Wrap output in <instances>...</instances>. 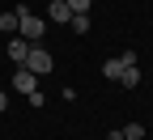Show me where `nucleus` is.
I'll list each match as a JSON object with an SVG mask.
<instances>
[{"label":"nucleus","instance_id":"20e7f679","mask_svg":"<svg viewBox=\"0 0 153 140\" xmlns=\"http://www.w3.org/2000/svg\"><path fill=\"white\" fill-rule=\"evenodd\" d=\"M47 21H55V26H68V21H72V9L64 4V0H51V4H47Z\"/></svg>","mask_w":153,"mask_h":140},{"label":"nucleus","instance_id":"f03ea898","mask_svg":"<svg viewBox=\"0 0 153 140\" xmlns=\"http://www.w3.org/2000/svg\"><path fill=\"white\" fill-rule=\"evenodd\" d=\"M26 68H30L34 76H43V72H51V51L34 43V47H30V55H26Z\"/></svg>","mask_w":153,"mask_h":140},{"label":"nucleus","instance_id":"4468645a","mask_svg":"<svg viewBox=\"0 0 153 140\" xmlns=\"http://www.w3.org/2000/svg\"><path fill=\"white\" fill-rule=\"evenodd\" d=\"M4 140H13V136H4Z\"/></svg>","mask_w":153,"mask_h":140},{"label":"nucleus","instance_id":"ddd939ff","mask_svg":"<svg viewBox=\"0 0 153 140\" xmlns=\"http://www.w3.org/2000/svg\"><path fill=\"white\" fill-rule=\"evenodd\" d=\"M4 110H9V93L0 89V115H4Z\"/></svg>","mask_w":153,"mask_h":140},{"label":"nucleus","instance_id":"9d476101","mask_svg":"<svg viewBox=\"0 0 153 140\" xmlns=\"http://www.w3.org/2000/svg\"><path fill=\"white\" fill-rule=\"evenodd\" d=\"M123 140H145V123H128L123 127Z\"/></svg>","mask_w":153,"mask_h":140},{"label":"nucleus","instance_id":"423d86ee","mask_svg":"<svg viewBox=\"0 0 153 140\" xmlns=\"http://www.w3.org/2000/svg\"><path fill=\"white\" fill-rule=\"evenodd\" d=\"M119 72H123V59H119V55L102 59V76H106V81H119Z\"/></svg>","mask_w":153,"mask_h":140},{"label":"nucleus","instance_id":"f8f14e48","mask_svg":"<svg viewBox=\"0 0 153 140\" xmlns=\"http://www.w3.org/2000/svg\"><path fill=\"white\" fill-rule=\"evenodd\" d=\"M26 102L38 110V106H47V93H43V89H34V93H26Z\"/></svg>","mask_w":153,"mask_h":140},{"label":"nucleus","instance_id":"9b49d317","mask_svg":"<svg viewBox=\"0 0 153 140\" xmlns=\"http://www.w3.org/2000/svg\"><path fill=\"white\" fill-rule=\"evenodd\" d=\"M64 4H68L72 13H89V9H94V0H64Z\"/></svg>","mask_w":153,"mask_h":140},{"label":"nucleus","instance_id":"1a4fd4ad","mask_svg":"<svg viewBox=\"0 0 153 140\" xmlns=\"http://www.w3.org/2000/svg\"><path fill=\"white\" fill-rule=\"evenodd\" d=\"M68 26H72L76 34H85V30H89V13H72V21H68Z\"/></svg>","mask_w":153,"mask_h":140},{"label":"nucleus","instance_id":"39448f33","mask_svg":"<svg viewBox=\"0 0 153 140\" xmlns=\"http://www.w3.org/2000/svg\"><path fill=\"white\" fill-rule=\"evenodd\" d=\"M30 47H34V43H26L22 34H17V38H9V59H13V64H26V55H30Z\"/></svg>","mask_w":153,"mask_h":140},{"label":"nucleus","instance_id":"f257e3e1","mask_svg":"<svg viewBox=\"0 0 153 140\" xmlns=\"http://www.w3.org/2000/svg\"><path fill=\"white\" fill-rule=\"evenodd\" d=\"M17 34H22L26 43H38V38L47 34V17H38V13H30L26 4H17Z\"/></svg>","mask_w":153,"mask_h":140},{"label":"nucleus","instance_id":"6e6552de","mask_svg":"<svg viewBox=\"0 0 153 140\" xmlns=\"http://www.w3.org/2000/svg\"><path fill=\"white\" fill-rule=\"evenodd\" d=\"M17 30V9L13 13H0V34H13Z\"/></svg>","mask_w":153,"mask_h":140},{"label":"nucleus","instance_id":"7ed1b4c3","mask_svg":"<svg viewBox=\"0 0 153 140\" xmlns=\"http://www.w3.org/2000/svg\"><path fill=\"white\" fill-rule=\"evenodd\" d=\"M13 89H17V93H34V89H38V76H34V72L22 64V68L13 72Z\"/></svg>","mask_w":153,"mask_h":140},{"label":"nucleus","instance_id":"0eeeda50","mask_svg":"<svg viewBox=\"0 0 153 140\" xmlns=\"http://www.w3.org/2000/svg\"><path fill=\"white\" fill-rule=\"evenodd\" d=\"M119 85H123V89H136V85H140V68H136V64H128V68L119 72Z\"/></svg>","mask_w":153,"mask_h":140}]
</instances>
